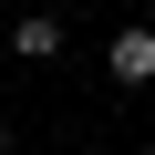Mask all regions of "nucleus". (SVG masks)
<instances>
[{
    "label": "nucleus",
    "instance_id": "nucleus-1",
    "mask_svg": "<svg viewBox=\"0 0 155 155\" xmlns=\"http://www.w3.org/2000/svg\"><path fill=\"white\" fill-rule=\"evenodd\" d=\"M114 83H155V21H134V31H114Z\"/></svg>",
    "mask_w": 155,
    "mask_h": 155
},
{
    "label": "nucleus",
    "instance_id": "nucleus-2",
    "mask_svg": "<svg viewBox=\"0 0 155 155\" xmlns=\"http://www.w3.org/2000/svg\"><path fill=\"white\" fill-rule=\"evenodd\" d=\"M11 52H21V62H52V52H62V21H41V11L11 21Z\"/></svg>",
    "mask_w": 155,
    "mask_h": 155
},
{
    "label": "nucleus",
    "instance_id": "nucleus-3",
    "mask_svg": "<svg viewBox=\"0 0 155 155\" xmlns=\"http://www.w3.org/2000/svg\"><path fill=\"white\" fill-rule=\"evenodd\" d=\"M0 155H11V134H0Z\"/></svg>",
    "mask_w": 155,
    "mask_h": 155
},
{
    "label": "nucleus",
    "instance_id": "nucleus-4",
    "mask_svg": "<svg viewBox=\"0 0 155 155\" xmlns=\"http://www.w3.org/2000/svg\"><path fill=\"white\" fill-rule=\"evenodd\" d=\"M145 21H155V11H145Z\"/></svg>",
    "mask_w": 155,
    "mask_h": 155
}]
</instances>
